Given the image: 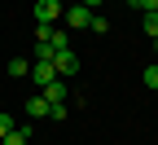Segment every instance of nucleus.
<instances>
[{
	"instance_id": "nucleus-1",
	"label": "nucleus",
	"mask_w": 158,
	"mask_h": 145,
	"mask_svg": "<svg viewBox=\"0 0 158 145\" xmlns=\"http://www.w3.org/2000/svg\"><path fill=\"white\" fill-rule=\"evenodd\" d=\"M92 27V9L88 5H70L66 9V31H88Z\"/></svg>"
},
{
	"instance_id": "nucleus-2",
	"label": "nucleus",
	"mask_w": 158,
	"mask_h": 145,
	"mask_svg": "<svg viewBox=\"0 0 158 145\" xmlns=\"http://www.w3.org/2000/svg\"><path fill=\"white\" fill-rule=\"evenodd\" d=\"M35 22H40V27L62 22V5H57V0H35Z\"/></svg>"
},
{
	"instance_id": "nucleus-3",
	"label": "nucleus",
	"mask_w": 158,
	"mask_h": 145,
	"mask_svg": "<svg viewBox=\"0 0 158 145\" xmlns=\"http://www.w3.org/2000/svg\"><path fill=\"white\" fill-rule=\"evenodd\" d=\"M53 70H57V79H62V75H75V70H79V57H75L70 49H57V53H53Z\"/></svg>"
},
{
	"instance_id": "nucleus-4",
	"label": "nucleus",
	"mask_w": 158,
	"mask_h": 145,
	"mask_svg": "<svg viewBox=\"0 0 158 145\" xmlns=\"http://www.w3.org/2000/svg\"><path fill=\"white\" fill-rule=\"evenodd\" d=\"M31 79H35L40 88H44V84H53V79H57V70H53V62H31Z\"/></svg>"
},
{
	"instance_id": "nucleus-5",
	"label": "nucleus",
	"mask_w": 158,
	"mask_h": 145,
	"mask_svg": "<svg viewBox=\"0 0 158 145\" xmlns=\"http://www.w3.org/2000/svg\"><path fill=\"white\" fill-rule=\"evenodd\" d=\"M40 97L48 101V110H53V106H66V88H62V79H53V84H44V92H40Z\"/></svg>"
},
{
	"instance_id": "nucleus-6",
	"label": "nucleus",
	"mask_w": 158,
	"mask_h": 145,
	"mask_svg": "<svg viewBox=\"0 0 158 145\" xmlns=\"http://www.w3.org/2000/svg\"><path fill=\"white\" fill-rule=\"evenodd\" d=\"M9 75H13V79H31V62H27V57H13V62H9Z\"/></svg>"
},
{
	"instance_id": "nucleus-7",
	"label": "nucleus",
	"mask_w": 158,
	"mask_h": 145,
	"mask_svg": "<svg viewBox=\"0 0 158 145\" xmlns=\"http://www.w3.org/2000/svg\"><path fill=\"white\" fill-rule=\"evenodd\" d=\"M44 114H48V101L44 97H31L27 101V119H44Z\"/></svg>"
},
{
	"instance_id": "nucleus-8",
	"label": "nucleus",
	"mask_w": 158,
	"mask_h": 145,
	"mask_svg": "<svg viewBox=\"0 0 158 145\" xmlns=\"http://www.w3.org/2000/svg\"><path fill=\"white\" fill-rule=\"evenodd\" d=\"M31 53H35V62H53V53H57V49L48 44V40H35V49H31Z\"/></svg>"
},
{
	"instance_id": "nucleus-9",
	"label": "nucleus",
	"mask_w": 158,
	"mask_h": 145,
	"mask_svg": "<svg viewBox=\"0 0 158 145\" xmlns=\"http://www.w3.org/2000/svg\"><path fill=\"white\" fill-rule=\"evenodd\" d=\"M27 136H31V132H27V128H13V132H9V136H5V141H0V145H27Z\"/></svg>"
},
{
	"instance_id": "nucleus-10",
	"label": "nucleus",
	"mask_w": 158,
	"mask_h": 145,
	"mask_svg": "<svg viewBox=\"0 0 158 145\" xmlns=\"http://www.w3.org/2000/svg\"><path fill=\"white\" fill-rule=\"evenodd\" d=\"M141 27H145V35L158 40V13H141Z\"/></svg>"
},
{
	"instance_id": "nucleus-11",
	"label": "nucleus",
	"mask_w": 158,
	"mask_h": 145,
	"mask_svg": "<svg viewBox=\"0 0 158 145\" xmlns=\"http://www.w3.org/2000/svg\"><path fill=\"white\" fill-rule=\"evenodd\" d=\"M13 128H18V123H13V114H5V110H0V141H5Z\"/></svg>"
},
{
	"instance_id": "nucleus-12",
	"label": "nucleus",
	"mask_w": 158,
	"mask_h": 145,
	"mask_svg": "<svg viewBox=\"0 0 158 145\" xmlns=\"http://www.w3.org/2000/svg\"><path fill=\"white\" fill-rule=\"evenodd\" d=\"M88 31H92V35H106V31H110V22H106L101 13H92V27H88Z\"/></svg>"
},
{
	"instance_id": "nucleus-13",
	"label": "nucleus",
	"mask_w": 158,
	"mask_h": 145,
	"mask_svg": "<svg viewBox=\"0 0 158 145\" xmlns=\"http://www.w3.org/2000/svg\"><path fill=\"white\" fill-rule=\"evenodd\" d=\"M145 88L158 92V66H145Z\"/></svg>"
},
{
	"instance_id": "nucleus-14",
	"label": "nucleus",
	"mask_w": 158,
	"mask_h": 145,
	"mask_svg": "<svg viewBox=\"0 0 158 145\" xmlns=\"http://www.w3.org/2000/svg\"><path fill=\"white\" fill-rule=\"evenodd\" d=\"M136 9L141 13H158V0H136Z\"/></svg>"
},
{
	"instance_id": "nucleus-15",
	"label": "nucleus",
	"mask_w": 158,
	"mask_h": 145,
	"mask_svg": "<svg viewBox=\"0 0 158 145\" xmlns=\"http://www.w3.org/2000/svg\"><path fill=\"white\" fill-rule=\"evenodd\" d=\"M79 5H88V9H92V5H101V0H79Z\"/></svg>"
},
{
	"instance_id": "nucleus-16",
	"label": "nucleus",
	"mask_w": 158,
	"mask_h": 145,
	"mask_svg": "<svg viewBox=\"0 0 158 145\" xmlns=\"http://www.w3.org/2000/svg\"><path fill=\"white\" fill-rule=\"evenodd\" d=\"M127 5H132V9H136V0H127Z\"/></svg>"
},
{
	"instance_id": "nucleus-17",
	"label": "nucleus",
	"mask_w": 158,
	"mask_h": 145,
	"mask_svg": "<svg viewBox=\"0 0 158 145\" xmlns=\"http://www.w3.org/2000/svg\"><path fill=\"white\" fill-rule=\"evenodd\" d=\"M57 5H62V0H57Z\"/></svg>"
}]
</instances>
